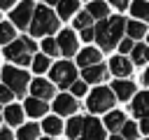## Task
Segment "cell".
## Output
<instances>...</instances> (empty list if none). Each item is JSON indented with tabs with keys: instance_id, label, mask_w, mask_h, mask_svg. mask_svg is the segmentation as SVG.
Returning a JSON list of instances; mask_svg holds the SVG:
<instances>
[{
	"instance_id": "obj_1",
	"label": "cell",
	"mask_w": 149,
	"mask_h": 140,
	"mask_svg": "<svg viewBox=\"0 0 149 140\" xmlns=\"http://www.w3.org/2000/svg\"><path fill=\"white\" fill-rule=\"evenodd\" d=\"M126 19L123 16H112V19H102L95 23V42L100 44L102 51H112L114 47H119L123 30H126Z\"/></svg>"
},
{
	"instance_id": "obj_2",
	"label": "cell",
	"mask_w": 149,
	"mask_h": 140,
	"mask_svg": "<svg viewBox=\"0 0 149 140\" xmlns=\"http://www.w3.org/2000/svg\"><path fill=\"white\" fill-rule=\"evenodd\" d=\"M58 21H61V19H56V12H54L51 7H47V5H37L28 30H30V35H33V37H44V35L56 33Z\"/></svg>"
},
{
	"instance_id": "obj_3",
	"label": "cell",
	"mask_w": 149,
	"mask_h": 140,
	"mask_svg": "<svg viewBox=\"0 0 149 140\" xmlns=\"http://www.w3.org/2000/svg\"><path fill=\"white\" fill-rule=\"evenodd\" d=\"M35 49H37V44H35L30 37H16L14 42H9V44L5 47V56H7L9 61L19 63V65H28V63H33Z\"/></svg>"
},
{
	"instance_id": "obj_4",
	"label": "cell",
	"mask_w": 149,
	"mask_h": 140,
	"mask_svg": "<svg viewBox=\"0 0 149 140\" xmlns=\"http://www.w3.org/2000/svg\"><path fill=\"white\" fill-rule=\"evenodd\" d=\"M2 82H5L16 96H23L26 89H28V84H30V77H28L26 70L14 68V65H7V68H2Z\"/></svg>"
},
{
	"instance_id": "obj_5",
	"label": "cell",
	"mask_w": 149,
	"mask_h": 140,
	"mask_svg": "<svg viewBox=\"0 0 149 140\" xmlns=\"http://www.w3.org/2000/svg\"><path fill=\"white\" fill-rule=\"evenodd\" d=\"M114 91L112 89H107V86H98V89H93L91 93H88V100H86V107L95 114V112H107V110H112V105H114Z\"/></svg>"
},
{
	"instance_id": "obj_6",
	"label": "cell",
	"mask_w": 149,
	"mask_h": 140,
	"mask_svg": "<svg viewBox=\"0 0 149 140\" xmlns=\"http://www.w3.org/2000/svg\"><path fill=\"white\" fill-rule=\"evenodd\" d=\"M51 79L58 84V86H72L77 82V70L70 61H58L54 68H51Z\"/></svg>"
},
{
	"instance_id": "obj_7",
	"label": "cell",
	"mask_w": 149,
	"mask_h": 140,
	"mask_svg": "<svg viewBox=\"0 0 149 140\" xmlns=\"http://www.w3.org/2000/svg\"><path fill=\"white\" fill-rule=\"evenodd\" d=\"M33 14H35V2H33V0H21L19 7L12 9L9 19H12V23L19 26V28H30Z\"/></svg>"
},
{
	"instance_id": "obj_8",
	"label": "cell",
	"mask_w": 149,
	"mask_h": 140,
	"mask_svg": "<svg viewBox=\"0 0 149 140\" xmlns=\"http://www.w3.org/2000/svg\"><path fill=\"white\" fill-rule=\"evenodd\" d=\"M79 140H105V128L98 119L93 117H86L84 119V131L79 135Z\"/></svg>"
},
{
	"instance_id": "obj_9",
	"label": "cell",
	"mask_w": 149,
	"mask_h": 140,
	"mask_svg": "<svg viewBox=\"0 0 149 140\" xmlns=\"http://www.w3.org/2000/svg\"><path fill=\"white\" fill-rule=\"evenodd\" d=\"M58 47H61L63 56H74V51H77V35H74V30H70V28L61 30L58 33Z\"/></svg>"
},
{
	"instance_id": "obj_10",
	"label": "cell",
	"mask_w": 149,
	"mask_h": 140,
	"mask_svg": "<svg viewBox=\"0 0 149 140\" xmlns=\"http://www.w3.org/2000/svg\"><path fill=\"white\" fill-rule=\"evenodd\" d=\"M130 110H133L135 117H140V119H149V91H140V93H135V98H133V103H130Z\"/></svg>"
},
{
	"instance_id": "obj_11",
	"label": "cell",
	"mask_w": 149,
	"mask_h": 140,
	"mask_svg": "<svg viewBox=\"0 0 149 140\" xmlns=\"http://www.w3.org/2000/svg\"><path fill=\"white\" fill-rule=\"evenodd\" d=\"M54 110H56V114H74V112H77V100H74V96H70V93L56 96Z\"/></svg>"
},
{
	"instance_id": "obj_12",
	"label": "cell",
	"mask_w": 149,
	"mask_h": 140,
	"mask_svg": "<svg viewBox=\"0 0 149 140\" xmlns=\"http://www.w3.org/2000/svg\"><path fill=\"white\" fill-rule=\"evenodd\" d=\"M30 93H33L35 98L49 100V98L54 96V84H51V82H47V79H42V77H37V79H33V82H30Z\"/></svg>"
},
{
	"instance_id": "obj_13",
	"label": "cell",
	"mask_w": 149,
	"mask_h": 140,
	"mask_svg": "<svg viewBox=\"0 0 149 140\" xmlns=\"http://www.w3.org/2000/svg\"><path fill=\"white\" fill-rule=\"evenodd\" d=\"M81 77H84V82H86V84H98V82H102V79L107 77V68H105L102 63L88 65V68H84Z\"/></svg>"
},
{
	"instance_id": "obj_14",
	"label": "cell",
	"mask_w": 149,
	"mask_h": 140,
	"mask_svg": "<svg viewBox=\"0 0 149 140\" xmlns=\"http://www.w3.org/2000/svg\"><path fill=\"white\" fill-rule=\"evenodd\" d=\"M109 70H112V75H116V77H126V75H130L133 63H130L126 56H112V61H109Z\"/></svg>"
},
{
	"instance_id": "obj_15",
	"label": "cell",
	"mask_w": 149,
	"mask_h": 140,
	"mask_svg": "<svg viewBox=\"0 0 149 140\" xmlns=\"http://www.w3.org/2000/svg\"><path fill=\"white\" fill-rule=\"evenodd\" d=\"M112 91L116 93L119 100H130V96L135 93V84L128 79H116V82H112Z\"/></svg>"
},
{
	"instance_id": "obj_16",
	"label": "cell",
	"mask_w": 149,
	"mask_h": 140,
	"mask_svg": "<svg viewBox=\"0 0 149 140\" xmlns=\"http://www.w3.org/2000/svg\"><path fill=\"white\" fill-rule=\"evenodd\" d=\"M77 63L81 68H88V65H95L100 63V49H93V47H86L77 54Z\"/></svg>"
},
{
	"instance_id": "obj_17",
	"label": "cell",
	"mask_w": 149,
	"mask_h": 140,
	"mask_svg": "<svg viewBox=\"0 0 149 140\" xmlns=\"http://www.w3.org/2000/svg\"><path fill=\"white\" fill-rule=\"evenodd\" d=\"M86 9H88V14H91L93 19L102 21V19H107V14H109V2H107V0H91Z\"/></svg>"
},
{
	"instance_id": "obj_18",
	"label": "cell",
	"mask_w": 149,
	"mask_h": 140,
	"mask_svg": "<svg viewBox=\"0 0 149 140\" xmlns=\"http://www.w3.org/2000/svg\"><path fill=\"white\" fill-rule=\"evenodd\" d=\"M30 117H44V112H47V100H42V98H35V96H30L28 100H26V107H23Z\"/></svg>"
},
{
	"instance_id": "obj_19",
	"label": "cell",
	"mask_w": 149,
	"mask_h": 140,
	"mask_svg": "<svg viewBox=\"0 0 149 140\" xmlns=\"http://www.w3.org/2000/svg\"><path fill=\"white\" fill-rule=\"evenodd\" d=\"M77 9H79V0H58V5H56L58 19H70Z\"/></svg>"
},
{
	"instance_id": "obj_20",
	"label": "cell",
	"mask_w": 149,
	"mask_h": 140,
	"mask_svg": "<svg viewBox=\"0 0 149 140\" xmlns=\"http://www.w3.org/2000/svg\"><path fill=\"white\" fill-rule=\"evenodd\" d=\"M130 14L137 21H149V0H133L130 2Z\"/></svg>"
},
{
	"instance_id": "obj_21",
	"label": "cell",
	"mask_w": 149,
	"mask_h": 140,
	"mask_svg": "<svg viewBox=\"0 0 149 140\" xmlns=\"http://www.w3.org/2000/svg\"><path fill=\"white\" fill-rule=\"evenodd\" d=\"M123 124H126V114H123V112H119V110L107 112V117H105V126H107L109 131H119V128H123Z\"/></svg>"
},
{
	"instance_id": "obj_22",
	"label": "cell",
	"mask_w": 149,
	"mask_h": 140,
	"mask_svg": "<svg viewBox=\"0 0 149 140\" xmlns=\"http://www.w3.org/2000/svg\"><path fill=\"white\" fill-rule=\"evenodd\" d=\"M16 40V28H14V23H9V21H0V44H9V42H14Z\"/></svg>"
},
{
	"instance_id": "obj_23",
	"label": "cell",
	"mask_w": 149,
	"mask_h": 140,
	"mask_svg": "<svg viewBox=\"0 0 149 140\" xmlns=\"http://www.w3.org/2000/svg\"><path fill=\"white\" fill-rule=\"evenodd\" d=\"M126 33H128V37L140 40V37H147V26H144V21H128Z\"/></svg>"
},
{
	"instance_id": "obj_24",
	"label": "cell",
	"mask_w": 149,
	"mask_h": 140,
	"mask_svg": "<svg viewBox=\"0 0 149 140\" xmlns=\"http://www.w3.org/2000/svg\"><path fill=\"white\" fill-rule=\"evenodd\" d=\"M5 121L12 124V126H19L23 121V110L19 105H7L5 107Z\"/></svg>"
},
{
	"instance_id": "obj_25",
	"label": "cell",
	"mask_w": 149,
	"mask_h": 140,
	"mask_svg": "<svg viewBox=\"0 0 149 140\" xmlns=\"http://www.w3.org/2000/svg\"><path fill=\"white\" fill-rule=\"evenodd\" d=\"M84 119H86V117H72V119L68 121V126H65L68 138H79V135H81V131H84Z\"/></svg>"
},
{
	"instance_id": "obj_26",
	"label": "cell",
	"mask_w": 149,
	"mask_h": 140,
	"mask_svg": "<svg viewBox=\"0 0 149 140\" xmlns=\"http://www.w3.org/2000/svg\"><path fill=\"white\" fill-rule=\"evenodd\" d=\"M130 56H133V63H137V65L149 63V44H135Z\"/></svg>"
},
{
	"instance_id": "obj_27",
	"label": "cell",
	"mask_w": 149,
	"mask_h": 140,
	"mask_svg": "<svg viewBox=\"0 0 149 140\" xmlns=\"http://www.w3.org/2000/svg\"><path fill=\"white\" fill-rule=\"evenodd\" d=\"M37 133H40V128H37V124H23L21 128H19V140H37Z\"/></svg>"
},
{
	"instance_id": "obj_28",
	"label": "cell",
	"mask_w": 149,
	"mask_h": 140,
	"mask_svg": "<svg viewBox=\"0 0 149 140\" xmlns=\"http://www.w3.org/2000/svg\"><path fill=\"white\" fill-rule=\"evenodd\" d=\"M42 128H44L49 135H58V133L63 131V121H61V119H56V117H47V119H44V124H42Z\"/></svg>"
},
{
	"instance_id": "obj_29",
	"label": "cell",
	"mask_w": 149,
	"mask_h": 140,
	"mask_svg": "<svg viewBox=\"0 0 149 140\" xmlns=\"http://www.w3.org/2000/svg\"><path fill=\"white\" fill-rule=\"evenodd\" d=\"M91 26H93V16L88 14V9H84V12H79L74 16V28L84 30V28H91Z\"/></svg>"
},
{
	"instance_id": "obj_30",
	"label": "cell",
	"mask_w": 149,
	"mask_h": 140,
	"mask_svg": "<svg viewBox=\"0 0 149 140\" xmlns=\"http://www.w3.org/2000/svg\"><path fill=\"white\" fill-rule=\"evenodd\" d=\"M33 70L40 75V72H47L49 70V56L47 54H37V56H33Z\"/></svg>"
},
{
	"instance_id": "obj_31",
	"label": "cell",
	"mask_w": 149,
	"mask_h": 140,
	"mask_svg": "<svg viewBox=\"0 0 149 140\" xmlns=\"http://www.w3.org/2000/svg\"><path fill=\"white\" fill-rule=\"evenodd\" d=\"M42 51H44L47 56H56V54H61L58 40H54V37H44V40H42Z\"/></svg>"
},
{
	"instance_id": "obj_32",
	"label": "cell",
	"mask_w": 149,
	"mask_h": 140,
	"mask_svg": "<svg viewBox=\"0 0 149 140\" xmlns=\"http://www.w3.org/2000/svg\"><path fill=\"white\" fill-rule=\"evenodd\" d=\"M137 131H140V128H137L133 121H126L123 128H121V135H123L126 140H135V138H137Z\"/></svg>"
},
{
	"instance_id": "obj_33",
	"label": "cell",
	"mask_w": 149,
	"mask_h": 140,
	"mask_svg": "<svg viewBox=\"0 0 149 140\" xmlns=\"http://www.w3.org/2000/svg\"><path fill=\"white\" fill-rule=\"evenodd\" d=\"M14 96H16V93H14L7 84H0V103H9Z\"/></svg>"
},
{
	"instance_id": "obj_34",
	"label": "cell",
	"mask_w": 149,
	"mask_h": 140,
	"mask_svg": "<svg viewBox=\"0 0 149 140\" xmlns=\"http://www.w3.org/2000/svg\"><path fill=\"white\" fill-rule=\"evenodd\" d=\"M133 49H135L133 37H126V40H121V42H119V51H121V54H128V51H133Z\"/></svg>"
},
{
	"instance_id": "obj_35",
	"label": "cell",
	"mask_w": 149,
	"mask_h": 140,
	"mask_svg": "<svg viewBox=\"0 0 149 140\" xmlns=\"http://www.w3.org/2000/svg\"><path fill=\"white\" fill-rule=\"evenodd\" d=\"M70 91H72L74 98H77V96H84V93H86V82H74V84L70 86Z\"/></svg>"
},
{
	"instance_id": "obj_36",
	"label": "cell",
	"mask_w": 149,
	"mask_h": 140,
	"mask_svg": "<svg viewBox=\"0 0 149 140\" xmlns=\"http://www.w3.org/2000/svg\"><path fill=\"white\" fill-rule=\"evenodd\" d=\"M81 40H86V42L95 40V28H93V26H91V28H84V30H81Z\"/></svg>"
},
{
	"instance_id": "obj_37",
	"label": "cell",
	"mask_w": 149,
	"mask_h": 140,
	"mask_svg": "<svg viewBox=\"0 0 149 140\" xmlns=\"http://www.w3.org/2000/svg\"><path fill=\"white\" fill-rule=\"evenodd\" d=\"M112 7H116V9H128L130 7V0H107Z\"/></svg>"
},
{
	"instance_id": "obj_38",
	"label": "cell",
	"mask_w": 149,
	"mask_h": 140,
	"mask_svg": "<svg viewBox=\"0 0 149 140\" xmlns=\"http://www.w3.org/2000/svg\"><path fill=\"white\" fill-rule=\"evenodd\" d=\"M140 131H142L144 135H149V119H142V121H140Z\"/></svg>"
},
{
	"instance_id": "obj_39",
	"label": "cell",
	"mask_w": 149,
	"mask_h": 140,
	"mask_svg": "<svg viewBox=\"0 0 149 140\" xmlns=\"http://www.w3.org/2000/svg\"><path fill=\"white\" fill-rule=\"evenodd\" d=\"M0 140H14V135H12L7 128H0Z\"/></svg>"
},
{
	"instance_id": "obj_40",
	"label": "cell",
	"mask_w": 149,
	"mask_h": 140,
	"mask_svg": "<svg viewBox=\"0 0 149 140\" xmlns=\"http://www.w3.org/2000/svg\"><path fill=\"white\" fill-rule=\"evenodd\" d=\"M14 2H19V0H0V9H9V7H14Z\"/></svg>"
},
{
	"instance_id": "obj_41",
	"label": "cell",
	"mask_w": 149,
	"mask_h": 140,
	"mask_svg": "<svg viewBox=\"0 0 149 140\" xmlns=\"http://www.w3.org/2000/svg\"><path fill=\"white\" fill-rule=\"evenodd\" d=\"M142 79H144V84H147V86H149V68H147V70H144V75H142Z\"/></svg>"
},
{
	"instance_id": "obj_42",
	"label": "cell",
	"mask_w": 149,
	"mask_h": 140,
	"mask_svg": "<svg viewBox=\"0 0 149 140\" xmlns=\"http://www.w3.org/2000/svg\"><path fill=\"white\" fill-rule=\"evenodd\" d=\"M109 140H126V138H123V135H112Z\"/></svg>"
},
{
	"instance_id": "obj_43",
	"label": "cell",
	"mask_w": 149,
	"mask_h": 140,
	"mask_svg": "<svg viewBox=\"0 0 149 140\" xmlns=\"http://www.w3.org/2000/svg\"><path fill=\"white\" fill-rule=\"evenodd\" d=\"M47 5H58V0H44Z\"/></svg>"
},
{
	"instance_id": "obj_44",
	"label": "cell",
	"mask_w": 149,
	"mask_h": 140,
	"mask_svg": "<svg viewBox=\"0 0 149 140\" xmlns=\"http://www.w3.org/2000/svg\"><path fill=\"white\" fill-rule=\"evenodd\" d=\"M147 44H149V33H147Z\"/></svg>"
},
{
	"instance_id": "obj_45",
	"label": "cell",
	"mask_w": 149,
	"mask_h": 140,
	"mask_svg": "<svg viewBox=\"0 0 149 140\" xmlns=\"http://www.w3.org/2000/svg\"><path fill=\"white\" fill-rule=\"evenodd\" d=\"M2 117H5V112H0V119H2Z\"/></svg>"
},
{
	"instance_id": "obj_46",
	"label": "cell",
	"mask_w": 149,
	"mask_h": 140,
	"mask_svg": "<svg viewBox=\"0 0 149 140\" xmlns=\"http://www.w3.org/2000/svg\"><path fill=\"white\" fill-rule=\"evenodd\" d=\"M42 140H49V138H42Z\"/></svg>"
},
{
	"instance_id": "obj_47",
	"label": "cell",
	"mask_w": 149,
	"mask_h": 140,
	"mask_svg": "<svg viewBox=\"0 0 149 140\" xmlns=\"http://www.w3.org/2000/svg\"><path fill=\"white\" fill-rule=\"evenodd\" d=\"M88 2H91V0H88Z\"/></svg>"
},
{
	"instance_id": "obj_48",
	"label": "cell",
	"mask_w": 149,
	"mask_h": 140,
	"mask_svg": "<svg viewBox=\"0 0 149 140\" xmlns=\"http://www.w3.org/2000/svg\"><path fill=\"white\" fill-rule=\"evenodd\" d=\"M147 140H149V138H147Z\"/></svg>"
}]
</instances>
